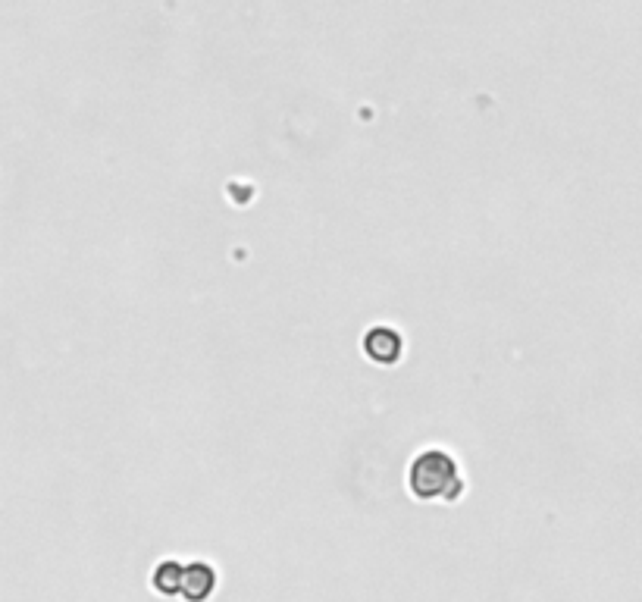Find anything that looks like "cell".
<instances>
[{
	"label": "cell",
	"mask_w": 642,
	"mask_h": 602,
	"mask_svg": "<svg viewBox=\"0 0 642 602\" xmlns=\"http://www.w3.org/2000/svg\"><path fill=\"white\" fill-rule=\"evenodd\" d=\"M408 490L417 502H458L464 493L458 458L439 446L417 452L408 468Z\"/></svg>",
	"instance_id": "6da1fadb"
},
{
	"label": "cell",
	"mask_w": 642,
	"mask_h": 602,
	"mask_svg": "<svg viewBox=\"0 0 642 602\" xmlns=\"http://www.w3.org/2000/svg\"><path fill=\"white\" fill-rule=\"evenodd\" d=\"M182 574H185V565L166 559L154 568L151 574V587L160 593V596H182Z\"/></svg>",
	"instance_id": "277c9868"
},
{
	"label": "cell",
	"mask_w": 642,
	"mask_h": 602,
	"mask_svg": "<svg viewBox=\"0 0 642 602\" xmlns=\"http://www.w3.org/2000/svg\"><path fill=\"white\" fill-rule=\"evenodd\" d=\"M217 590V571L207 562H188L182 574V599L185 602H207Z\"/></svg>",
	"instance_id": "3957f363"
},
{
	"label": "cell",
	"mask_w": 642,
	"mask_h": 602,
	"mask_svg": "<svg viewBox=\"0 0 642 602\" xmlns=\"http://www.w3.org/2000/svg\"><path fill=\"white\" fill-rule=\"evenodd\" d=\"M364 355L379 367H395L404 355V336L389 323H376L364 333Z\"/></svg>",
	"instance_id": "7a4b0ae2"
}]
</instances>
